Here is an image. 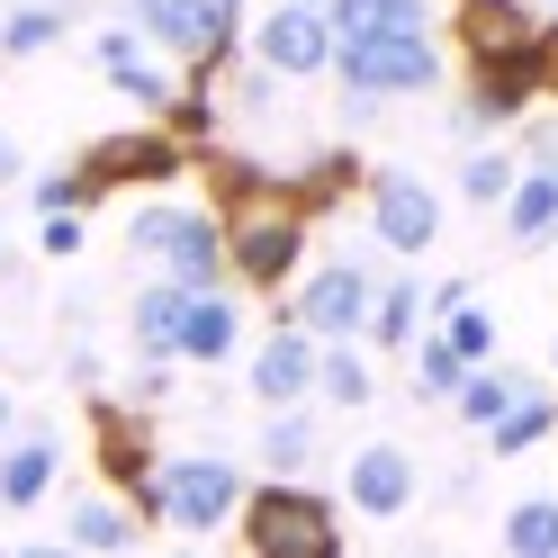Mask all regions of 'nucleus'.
<instances>
[{
  "mask_svg": "<svg viewBox=\"0 0 558 558\" xmlns=\"http://www.w3.org/2000/svg\"><path fill=\"white\" fill-rule=\"evenodd\" d=\"M10 433H19V397L0 388V441H10Z\"/></svg>",
  "mask_w": 558,
  "mask_h": 558,
  "instance_id": "e433bc0d",
  "label": "nucleus"
},
{
  "mask_svg": "<svg viewBox=\"0 0 558 558\" xmlns=\"http://www.w3.org/2000/svg\"><path fill=\"white\" fill-rule=\"evenodd\" d=\"M505 234L522 243V253H541V243H558V145L549 135H532V162L513 171V190H505Z\"/></svg>",
  "mask_w": 558,
  "mask_h": 558,
  "instance_id": "dca6fc26",
  "label": "nucleus"
},
{
  "mask_svg": "<svg viewBox=\"0 0 558 558\" xmlns=\"http://www.w3.org/2000/svg\"><path fill=\"white\" fill-rule=\"evenodd\" d=\"M226 262H234L243 289H262V298L306 270V207L289 198V181H262V190L226 198Z\"/></svg>",
  "mask_w": 558,
  "mask_h": 558,
  "instance_id": "f257e3e1",
  "label": "nucleus"
},
{
  "mask_svg": "<svg viewBox=\"0 0 558 558\" xmlns=\"http://www.w3.org/2000/svg\"><path fill=\"white\" fill-rule=\"evenodd\" d=\"M333 54H342L333 10H306V0H270L262 27H253V63H270L279 82H325Z\"/></svg>",
  "mask_w": 558,
  "mask_h": 558,
  "instance_id": "1a4fd4ad",
  "label": "nucleus"
},
{
  "mask_svg": "<svg viewBox=\"0 0 558 558\" xmlns=\"http://www.w3.org/2000/svg\"><path fill=\"white\" fill-rule=\"evenodd\" d=\"M27 207H37V217H54V207H99V198H90V181H82V162H73V171H46V181L27 190Z\"/></svg>",
  "mask_w": 558,
  "mask_h": 558,
  "instance_id": "72a5a7b5",
  "label": "nucleus"
},
{
  "mask_svg": "<svg viewBox=\"0 0 558 558\" xmlns=\"http://www.w3.org/2000/svg\"><path fill=\"white\" fill-rule=\"evenodd\" d=\"M90 441H99V477L126 486L135 505L154 496V424H145V405H90Z\"/></svg>",
  "mask_w": 558,
  "mask_h": 558,
  "instance_id": "2eb2a0df",
  "label": "nucleus"
},
{
  "mask_svg": "<svg viewBox=\"0 0 558 558\" xmlns=\"http://www.w3.org/2000/svg\"><path fill=\"white\" fill-rule=\"evenodd\" d=\"M63 27H73L63 0H19V10H0V54H46Z\"/></svg>",
  "mask_w": 558,
  "mask_h": 558,
  "instance_id": "c85d7f7f",
  "label": "nucleus"
},
{
  "mask_svg": "<svg viewBox=\"0 0 558 558\" xmlns=\"http://www.w3.org/2000/svg\"><path fill=\"white\" fill-rule=\"evenodd\" d=\"M369 306H378V270L352 262V253H333L298 279V298H289V316L316 333V342H361L369 333Z\"/></svg>",
  "mask_w": 558,
  "mask_h": 558,
  "instance_id": "0eeeda50",
  "label": "nucleus"
},
{
  "mask_svg": "<svg viewBox=\"0 0 558 558\" xmlns=\"http://www.w3.org/2000/svg\"><path fill=\"white\" fill-rule=\"evenodd\" d=\"M190 298H198V289H181L171 270L135 289V306H126V333H135V352H145V361H181V316H190Z\"/></svg>",
  "mask_w": 558,
  "mask_h": 558,
  "instance_id": "aec40b11",
  "label": "nucleus"
},
{
  "mask_svg": "<svg viewBox=\"0 0 558 558\" xmlns=\"http://www.w3.org/2000/svg\"><path fill=\"white\" fill-rule=\"evenodd\" d=\"M532 73H541V90H558V19H541V46H532Z\"/></svg>",
  "mask_w": 558,
  "mask_h": 558,
  "instance_id": "c9c22d12",
  "label": "nucleus"
},
{
  "mask_svg": "<svg viewBox=\"0 0 558 558\" xmlns=\"http://www.w3.org/2000/svg\"><path fill=\"white\" fill-rule=\"evenodd\" d=\"M90 243V226H82V207H54V217H37V253H54V262H73Z\"/></svg>",
  "mask_w": 558,
  "mask_h": 558,
  "instance_id": "f704fd0d",
  "label": "nucleus"
},
{
  "mask_svg": "<svg viewBox=\"0 0 558 558\" xmlns=\"http://www.w3.org/2000/svg\"><path fill=\"white\" fill-rule=\"evenodd\" d=\"M333 82L342 99H414V90H441V37L433 27H397V37H361L333 54Z\"/></svg>",
  "mask_w": 558,
  "mask_h": 558,
  "instance_id": "423d86ee",
  "label": "nucleus"
},
{
  "mask_svg": "<svg viewBox=\"0 0 558 558\" xmlns=\"http://www.w3.org/2000/svg\"><path fill=\"white\" fill-rule=\"evenodd\" d=\"M54 477H63V441L46 424H19L0 441V513H37L54 496Z\"/></svg>",
  "mask_w": 558,
  "mask_h": 558,
  "instance_id": "f3484780",
  "label": "nucleus"
},
{
  "mask_svg": "<svg viewBox=\"0 0 558 558\" xmlns=\"http://www.w3.org/2000/svg\"><path fill=\"white\" fill-rule=\"evenodd\" d=\"M361 198H369V234L388 243L397 262H414V253H433L441 243V190L424 181V171H369L361 181Z\"/></svg>",
  "mask_w": 558,
  "mask_h": 558,
  "instance_id": "9d476101",
  "label": "nucleus"
},
{
  "mask_svg": "<svg viewBox=\"0 0 558 558\" xmlns=\"http://www.w3.org/2000/svg\"><path fill=\"white\" fill-rule=\"evenodd\" d=\"M316 450H325V424H316L306 405H270L262 433H253V460H262L270 477H306V469H316Z\"/></svg>",
  "mask_w": 558,
  "mask_h": 558,
  "instance_id": "4be33fe9",
  "label": "nucleus"
},
{
  "mask_svg": "<svg viewBox=\"0 0 558 558\" xmlns=\"http://www.w3.org/2000/svg\"><path fill=\"white\" fill-rule=\"evenodd\" d=\"M361 181H369V171H361L352 154H316V162H306L298 181H289V198L306 207V217H325V207H333L342 190H361Z\"/></svg>",
  "mask_w": 558,
  "mask_h": 558,
  "instance_id": "c756f323",
  "label": "nucleus"
},
{
  "mask_svg": "<svg viewBox=\"0 0 558 558\" xmlns=\"http://www.w3.org/2000/svg\"><path fill=\"white\" fill-rule=\"evenodd\" d=\"M369 361H361V342H316V405H333V414H361L369 405Z\"/></svg>",
  "mask_w": 558,
  "mask_h": 558,
  "instance_id": "393cba45",
  "label": "nucleus"
},
{
  "mask_svg": "<svg viewBox=\"0 0 558 558\" xmlns=\"http://www.w3.org/2000/svg\"><path fill=\"white\" fill-rule=\"evenodd\" d=\"M549 369H558V342H549Z\"/></svg>",
  "mask_w": 558,
  "mask_h": 558,
  "instance_id": "ea45409f",
  "label": "nucleus"
},
{
  "mask_svg": "<svg viewBox=\"0 0 558 558\" xmlns=\"http://www.w3.org/2000/svg\"><path fill=\"white\" fill-rule=\"evenodd\" d=\"M0 181H19V145H10V135H0Z\"/></svg>",
  "mask_w": 558,
  "mask_h": 558,
  "instance_id": "4c0bfd02",
  "label": "nucleus"
},
{
  "mask_svg": "<svg viewBox=\"0 0 558 558\" xmlns=\"http://www.w3.org/2000/svg\"><path fill=\"white\" fill-rule=\"evenodd\" d=\"M243 469L234 460H217V450H171V460L154 469V496H145V513L154 522H171V532H226V522L243 513Z\"/></svg>",
  "mask_w": 558,
  "mask_h": 558,
  "instance_id": "39448f33",
  "label": "nucleus"
},
{
  "mask_svg": "<svg viewBox=\"0 0 558 558\" xmlns=\"http://www.w3.org/2000/svg\"><path fill=\"white\" fill-rule=\"evenodd\" d=\"M513 154H496V145H469V162H460V207H505V190H513Z\"/></svg>",
  "mask_w": 558,
  "mask_h": 558,
  "instance_id": "2f4dec72",
  "label": "nucleus"
},
{
  "mask_svg": "<svg viewBox=\"0 0 558 558\" xmlns=\"http://www.w3.org/2000/svg\"><path fill=\"white\" fill-rule=\"evenodd\" d=\"M234 352H243V306H234L226 289H198V298H190V316H181V361L226 369Z\"/></svg>",
  "mask_w": 558,
  "mask_h": 558,
  "instance_id": "412c9836",
  "label": "nucleus"
},
{
  "mask_svg": "<svg viewBox=\"0 0 558 558\" xmlns=\"http://www.w3.org/2000/svg\"><path fill=\"white\" fill-rule=\"evenodd\" d=\"M549 433H558V397H541V388H522V397H513V405H505V414H496V424H486L477 441L496 450V460H522V450H541Z\"/></svg>",
  "mask_w": 558,
  "mask_h": 558,
  "instance_id": "b1692460",
  "label": "nucleus"
},
{
  "mask_svg": "<svg viewBox=\"0 0 558 558\" xmlns=\"http://www.w3.org/2000/svg\"><path fill=\"white\" fill-rule=\"evenodd\" d=\"M424 316H433V289H424L414 270H388V279H378V306H369V333H361V342H378V352H414Z\"/></svg>",
  "mask_w": 558,
  "mask_h": 558,
  "instance_id": "5701e85b",
  "label": "nucleus"
},
{
  "mask_svg": "<svg viewBox=\"0 0 558 558\" xmlns=\"http://www.w3.org/2000/svg\"><path fill=\"white\" fill-rule=\"evenodd\" d=\"M414 450H397V441H361L352 460H342V505L352 513H369V522H397V513H414Z\"/></svg>",
  "mask_w": 558,
  "mask_h": 558,
  "instance_id": "ddd939ff",
  "label": "nucleus"
},
{
  "mask_svg": "<svg viewBox=\"0 0 558 558\" xmlns=\"http://www.w3.org/2000/svg\"><path fill=\"white\" fill-rule=\"evenodd\" d=\"M450 37H460L469 73H496V63H532L541 19L532 0H450Z\"/></svg>",
  "mask_w": 558,
  "mask_h": 558,
  "instance_id": "9b49d317",
  "label": "nucleus"
},
{
  "mask_svg": "<svg viewBox=\"0 0 558 558\" xmlns=\"http://www.w3.org/2000/svg\"><path fill=\"white\" fill-rule=\"evenodd\" d=\"M145 505H135L126 496V486H82V496L73 505H63V541H73V549H135V541H145Z\"/></svg>",
  "mask_w": 558,
  "mask_h": 558,
  "instance_id": "a211bd4d",
  "label": "nucleus"
},
{
  "mask_svg": "<svg viewBox=\"0 0 558 558\" xmlns=\"http://www.w3.org/2000/svg\"><path fill=\"white\" fill-rule=\"evenodd\" d=\"M181 162H190V145L171 126H118V135H99V145L82 154V181H90V198H109V190H171Z\"/></svg>",
  "mask_w": 558,
  "mask_h": 558,
  "instance_id": "6e6552de",
  "label": "nucleus"
},
{
  "mask_svg": "<svg viewBox=\"0 0 558 558\" xmlns=\"http://www.w3.org/2000/svg\"><path fill=\"white\" fill-rule=\"evenodd\" d=\"M243 388H253V405H316V333L298 316L270 325L253 342V361H243Z\"/></svg>",
  "mask_w": 558,
  "mask_h": 558,
  "instance_id": "f8f14e48",
  "label": "nucleus"
},
{
  "mask_svg": "<svg viewBox=\"0 0 558 558\" xmlns=\"http://www.w3.org/2000/svg\"><path fill=\"white\" fill-rule=\"evenodd\" d=\"M541 99V73L532 63H496V73H469V99H460V135H496L513 126L522 109Z\"/></svg>",
  "mask_w": 558,
  "mask_h": 558,
  "instance_id": "6ab92c4d",
  "label": "nucleus"
},
{
  "mask_svg": "<svg viewBox=\"0 0 558 558\" xmlns=\"http://www.w3.org/2000/svg\"><path fill=\"white\" fill-rule=\"evenodd\" d=\"M397 27H433L424 0H333V37L361 46V37H397Z\"/></svg>",
  "mask_w": 558,
  "mask_h": 558,
  "instance_id": "a878e982",
  "label": "nucleus"
},
{
  "mask_svg": "<svg viewBox=\"0 0 558 558\" xmlns=\"http://www.w3.org/2000/svg\"><path fill=\"white\" fill-rule=\"evenodd\" d=\"M460 378H469L460 342H450L441 325H433V333H414V397H424V405H450V397H460Z\"/></svg>",
  "mask_w": 558,
  "mask_h": 558,
  "instance_id": "bb28decb",
  "label": "nucleus"
},
{
  "mask_svg": "<svg viewBox=\"0 0 558 558\" xmlns=\"http://www.w3.org/2000/svg\"><path fill=\"white\" fill-rule=\"evenodd\" d=\"M126 243L145 253L154 270H171L181 289H226L234 262H226V217H207L190 198H145L126 217Z\"/></svg>",
  "mask_w": 558,
  "mask_h": 558,
  "instance_id": "f03ea898",
  "label": "nucleus"
},
{
  "mask_svg": "<svg viewBox=\"0 0 558 558\" xmlns=\"http://www.w3.org/2000/svg\"><path fill=\"white\" fill-rule=\"evenodd\" d=\"M505 549L513 558H558V496H522L505 513Z\"/></svg>",
  "mask_w": 558,
  "mask_h": 558,
  "instance_id": "7c9ffc66",
  "label": "nucleus"
},
{
  "mask_svg": "<svg viewBox=\"0 0 558 558\" xmlns=\"http://www.w3.org/2000/svg\"><path fill=\"white\" fill-rule=\"evenodd\" d=\"M306 10H333V0H306Z\"/></svg>",
  "mask_w": 558,
  "mask_h": 558,
  "instance_id": "58836bf2",
  "label": "nucleus"
},
{
  "mask_svg": "<svg viewBox=\"0 0 558 558\" xmlns=\"http://www.w3.org/2000/svg\"><path fill=\"white\" fill-rule=\"evenodd\" d=\"M162 46L145 37V27H99V37H90V63H99V82H109L118 99H135V109H171V99H181V90H171V73H162V63H154Z\"/></svg>",
  "mask_w": 558,
  "mask_h": 558,
  "instance_id": "4468645a",
  "label": "nucleus"
},
{
  "mask_svg": "<svg viewBox=\"0 0 558 558\" xmlns=\"http://www.w3.org/2000/svg\"><path fill=\"white\" fill-rule=\"evenodd\" d=\"M126 19L171 63H190V82H226L243 54V0H126Z\"/></svg>",
  "mask_w": 558,
  "mask_h": 558,
  "instance_id": "20e7f679",
  "label": "nucleus"
},
{
  "mask_svg": "<svg viewBox=\"0 0 558 558\" xmlns=\"http://www.w3.org/2000/svg\"><path fill=\"white\" fill-rule=\"evenodd\" d=\"M513 397H522V378H513V369H496V361H477V369L460 378V397H450V414H460L469 433H486V424H496V414H505Z\"/></svg>",
  "mask_w": 558,
  "mask_h": 558,
  "instance_id": "cd10ccee",
  "label": "nucleus"
},
{
  "mask_svg": "<svg viewBox=\"0 0 558 558\" xmlns=\"http://www.w3.org/2000/svg\"><path fill=\"white\" fill-rule=\"evenodd\" d=\"M441 333L460 342V361H469V369H477V361H496V316H486L477 298H460V306H450V316H441Z\"/></svg>",
  "mask_w": 558,
  "mask_h": 558,
  "instance_id": "473e14b6",
  "label": "nucleus"
},
{
  "mask_svg": "<svg viewBox=\"0 0 558 558\" xmlns=\"http://www.w3.org/2000/svg\"><path fill=\"white\" fill-rule=\"evenodd\" d=\"M243 549L253 558H333L342 549V505L316 496V486H298V477H270L243 496Z\"/></svg>",
  "mask_w": 558,
  "mask_h": 558,
  "instance_id": "7ed1b4c3",
  "label": "nucleus"
}]
</instances>
